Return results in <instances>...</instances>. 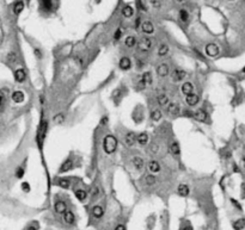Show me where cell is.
<instances>
[{
  "mask_svg": "<svg viewBox=\"0 0 245 230\" xmlns=\"http://www.w3.org/2000/svg\"><path fill=\"white\" fill-rule=\"evenodd\" d=\"M47 130H48V121L44 119V117L42 116L41 122L38 124V128H37V132H36V143L38 146L40 150L42 151V148H43V142L46 140V136H47Z\"/></svg>",
  "mask_w": 245,
  "mask_h": 230,
  "instance_id": "6da1fadb",
  "label": "cell"
},
{
  "mask_svg": "<svg viewBox=\"0 0 245 230\" xmlns=\"http://www.w3.org/2000/svg\"><path fill=\"white\" fill-rule=\"evenodd\" d=\"M117 149V138L114 135H107L103 140V150L105 154H112Z\"/></svg>",
  "mask_w": 245,
  "mask_h": 230,
  "instance_id": "7a4b0ae2",
  "label": "cell"
},
{
  "mask_svg": "<svg viewBox=\"0 0 245 230\" xmlns=\"http://www.w3.org/2000/svg\"><path fill=\"white\" fill-rule=\"evenodd\" d=\"M152 46H153V41L151 37H147V36L141 37V40L138 42V48L140 51H148L151 50Z\"/></svg>",
  "mask_w": 245,
  "mask_h": 230,
  "instance_id": "3957f363",
  "label": "cell"
},
{
  "mask_svg": "<svg viewBox=\"0 0 245 230\" xmlns=\"http://www.w3.org/2000/svg\"><path fill=\"white\" fill-rule=\"evenodd\" d=\"M73 167H74V162H73V160H72L71 157H68V159H66V160L62 162L61 166H60V168H59V173H60V174L67 173V172H69V170H72Z\"/></svg>",
  "mask_w": 245,
  "mask_h": 230,
  "instance_id": "277c9868",
  "label": "cell"
},
{
  "mask_svg": "<svg viewBox=\"0 0 245 230\" xmlns=\"http://www.w3.org/2000/svg\"><path fill=\"white\" fill-rule=\"evenodd\" d=\"M136 134L134 131H128L124 137H123V141H124V144L127 146V147H133L134 144L136 143Z\"/></svg>",
  "mask_w": 245,
  "mask_h": 230,
  "instance_id": "5b68a950",
  "label": "cell"
},
{
  "mask_svg": "<svg viewBox=\"0 0 245 230\" xmlns=\"http://www.w3.org/2000/svg\"><path fill=\"white\" fill-rule=\"evenodd\" d=\"M192 118H194L195 121H198V122L206 123L207 122V119H208V115H207V112H206L204 110L200 108V110L194 111V113H192Z\"/></svg>",
  "mask_w": 245,
  "mask_h": 230,
  "instance_id": "8992f818",
  "label": "cell"
},
{
  "mask_svg": "<svg viewBox=\"0 0 245 230\" xmlns=\"http://www.w3.org/2000/svg\"><path fill=\"white\" fill-rule=\"evenodd\" d=\"M219 53H220V49L215 43H209L206 46V54L209 57H215L219 55Z\"/></svg>",
  "mask_w": 245,
  "mask_h": 230,
  "instance_id": "52a82bcc",
  "label": "cell"
},
{
  "mask_svg": "<svg viewBox=\"0 0 245 230\" xmlns=\"http://www.w3.org/2000/svg\"><path fill=\"white\" fill-rule=\"evenodd\" d=\"M152 82H153V76H152V73L151 72H145L141 76V80H140V86L141 88H145L146 86H148V85H152Z\"/></svg>",
  "mask_w": 245,
  "mask_h": 230,
  "instance_id": "ba28073f",
  "label": "cell"
},
{
  "mask_svg": "<svg viewBox=\"0 0 245 230\" xmlns=\"http://www.w3.org/2000/svg\"><path fill=\"white\" fill-rule=\"evenodd\" d=\"M172 79H173V81L176 82H179L182 81L184 78L187 76V72L183 70V69H181V68H176L173 72H172Z\"/></svg>",
  "mask_w": 245,
  "mask_h": 230,
  "instance_id": "9c48e42d",
  "label": "cell"
},
{
  "mask_svg": "<svg viewBox=\"0 0 245 230\" xmlns=\"http://www.w3.org/2000/svg\"><path fill=\"white\" fill-rule=\"evenodd\" d=\"M157 74L160 78H165L170 74V68L168 66V63H160L158 67H157Z\"/></svg>",
  "mask_w": 245,
  "mask_h": 230,
  "instance_id": "30bf717a",
  "label": "cell"
},
{
  "mask_svg": "<svg viewBox=\"0 0 245 230\" xmlns=\"http://www.w3.org/2000/svg\"><path fill=\"white\" fill-rule=\"evenodd\" d=\"M166 108H168V113L170 116H177L181 112V106H179L178 103H169V105Z\"/></svg>",
  "mask_w": 245,
  "mask_h": 230,
  "instance_id": "8fae6325",
  "label": "cell"
},
{
  "mask_svg": "<svg viewBox=\"0 0 245 230\" xmlns=\"http://www.w3.org/2000/svg\"><path fill=\"white\" fill-rule=\"evenodd\" d=\"M40 4H41V7L43 11L46 12H50L53 11L55 7V2L54 0H40Z\"/></svg>",
  "mask_w": 245,
  "mask_h": 230,
  "instance_id": "7c38bea8",
  "label": "cell"
},
{
  "mask_svg": "<svg viewBox=\"0 0 245 230\" xmlns=\"http://www.w3.org/2000/svg\"><path fill=\"white\" fill-rule=\"evenodd\" d=\"M185 102H187V104L189 105V106H195V105H198V102H200V97H198V94H196V93H190L189 95H185Z\"/></svg>",
  "mask_w": 245,
  "mask_h": 230,
  "instance_id": "4fadbf2b",
  "label": "cell"
},
{
  "mask_svg": "<svg viewBox=\"0 0 245 230\" xmlns=\"http://www.w3.org/2000/svg\"><path fill=\"white\" fill-rule=\"evenodd\" d=\"M54 210L56 213L63 215V213L67 211V204L65 203L63 200H58V202L54 204Z\"/></svg>",
  "mask_w": 245,
  "mask_h": 230,
  "instance_id": "5bb4252c",
  "label": "cell"
},
{
  "mask_svg": "<svg viewBox=\"0 0 245 230\" xmlns=\"http://www.w3.org/2000/svg\"><path fill=\"white\" fill-rule=\"evenodd\" d=\"M147 168H148V170L151 172V174H156V173H159V172H160L162 167H160V163L158 162V161H156V160H151L150 162L147 163Z\"/></svg>",
  "mask_w": 245,
  "mask_h": 230,
  "instance_id": "9a60e30c",
  "label": "cell"
},
{
  "mask_svg": "<svg viewBox=\"0 0 245 230\" xmlns=\"http://www.w3.org/2000/svg\"><path fill=\"white\" fill-rule=\"evenodd\" d=\"M136 143L139 146H141V147H145V146H147L150 143V137H148V135L146 132H141V134H139L136 136Z\"/></svg>",
  "mask_w": 245,
  "mask_h": 230,
  "instance_id": "2e32d148",
  "label": "cell"
},
{
  "mask_svg": "<svg viewBox=\"0 0 245 230\" xmlns=\"http://www.w3.org/2000/svg\"><path fill=\"white\" fill-rule=\"evenodd\" d=\"M141 30H142L143 34L152 35L154 32V25H153L150 21H145L142 24H141Z\"/></svg>",
  "mask_w": 245,
  "mask_h": 230,
  "instance_id": "e0dca14e",
  "label": "cell"
},
{
  "mask_svg": "<svg viewBox=\"0 0 245 230\" xmlns=\"http://www.w3.org/2000/svg\"><path fill=\"white\" fill-rule=\"evenodd\" d=\"M132 163H133V166H134V168L136 170H142L143 167H145V161H143L142 157H140V156H134L132 159Z\"/></svg>",
  "mask_w": 245,
  "mask_h": 230,
  "instance_id": "ac0fdd59",
  "label": "cell"
},
{
  "mask_svg": "<svg viewBox=\"0 0 245 230\" xmlns=\"http://www.w3.org/2000/svg\"><path fill=\"white\" fill-rule=\"evenodd\" d=\"M169 150L173 156H179L181 155V146L177 141H172L169 146Z\"/></svg>",
  "mask_w": 245,
  "mask_h": 230,
  "instance_id": "d6986e66",
  "label": "cell"
},
{
  "mask_svg": "<svg viewBox=\"0 0 245 230\" xmlns=\"http://www.w3.org/2000/svg\"><path fill=\"white\" fill-rule=\"evenodd\" d=\"M157 103H158V105L160 106V108H166L168 105H169V97L166 94H164V93H160V94L157 95Z\"/></svg>",
  "mask_w": 245,
  "mask_h": 230,
  "instance_id": "ffe728a7",
  "label": "cell"
},
{
  "mask_svg": "<svg viewBox=\"0 0 245 230\" xmlns=\"http://www.w3.org/2000/svg\"><path fill=\"white\" fill-rule=\"evenodd\" d=\"M63 221H65V223L68 224V225H73V224L75 223L74 213H73L71 210H67V211L63 213Z\"/></svg>",
  "mask_w": 245,
  "mask_h": 230,
  "instance_id": "44dd1931",
  "label": "cell"
},
{
  "mask_svg": "<svg viewBox=\"0 0 245 230\" xmlns=\"http://www.w3.org/2000/svg\"><path fill=\"white\" fill-rule=\"evenodd\" d=\"M91 213H92V216L95 217L96 219H99V218H102L104 216V209L101 205H96L91 210Z\"/></svg>",
  "mask_w": 245,
  "mask_h": 230,
  "instance_id": "7402d4cb",
  "label": "cell"
},
{
  "mask_svg": "<svg viewBox=\"0 0 245 230\" xmlns=\"http://www.w3.org/2000/svg\"><path fill=\"white\" fill-rule=\"evenodd\" d=\"M11 98H12L13 103H16V104H21V103L24 102L25 95H24V93H23L22 91H14L13 93H12V95H11Z\"/></svg>",
  "mask_w": 245,
  "mask_h": 230,
  "instance_id": "603a6c76",
  "label": "cell"
},
{
  "mask_svg": "<svg viewBox=\"0 0 245 230\" xmlns=\"http://www.w3.org/2000/svg\"><path fill=\"white\" fill-rule=\"evenodd\" d=\"M118 66H120V68H121L122 70H128V69H130V67H132V61H130L129 57L123 56L122 59L120 60Z\"/></svg>",
  "mask_w": 245,
  "mask_h": 230,
  "instance_id": "cb8c5ba5",
  "label": "cell"
},
{
  "mask_svg": "<svg viewBox=\"0 0 245 230\" xmlns=\"http://www.w3.org/2000/svg\"><path fill=\"white\" fill-rule=\"evenodd\" d=\"M25 79H27V73H25L24 69L19 68V69H17L14 72V80L17 82H23Z\"/></svg>",
  "mask_w": 245,
  "mask_h": 230,
  "instance_id": "d4e9b609",
  "label": "cell"
},
{
  "mask_svg": "<svg viewBox=\"0 0 245 230\" xmlns=\"http://www.w3.org/2000/svg\"><path fill=\"white\" fill-rule=\"evenodd\" d=\"M181 91H182V93H183L184 95H189L190 93L194 92V86H192V84H191L190 81H187L182 85Z\"/></svg>",
  "mask_w": 245,
  "mask_h": 230,
  "instance_id": "484cf974",
  "label": "cell"
},
{
  "mask_svg": "<svg viewBox=\"0 0 245 230\" xmlns=\"http://www.w3.org/2000/svg\"><path fill=\"white\" fill-rule=\"evenodd\" d=\"M177 192L181 197H188L189 196V193H190V189H189V186H188V185H185V184H181V185L177 187Z\"/></svg>",
  "mask_w": 245,
  "mask_h": 230,
  "instance_id": "4316f807",
  "label": "cell"
},
{
  "mask_svg": "<svg viewBox=\"0 0 245 230\" xmlns=\"http://www.w3.org/2000/svg\"><path fill=\"white\" fill-rule=\"evenodd\" d=\"M159 150H160V146H159L157 142H152L150 146H148L147 153L151 154V155H157V154L159 153Z\"/></svg>",
  "mask_w": 245,
  "mask_h": 230,
  "instance_id": "83f0119b",
  "label": "cell"
},
{
  "mask_svg": "<svg viewBox=\"0 0 245 230\" xmlns=\"http://www.w3.org/2000/svg\"><path fill=\"white\" fill-rule=\"evenodd\" d=\"M168 54H169V46L166 43L159 44V47H158V56L164 57V56H166Z\"/></svg>",
  "mask_w": 245,
  "mask_h": 230,
  "instance_id": "f1b7e54d",
  "label": "cell"
},
{
  "mask_svg": "<svg viewBox=\"0 0 245 230\" xmlns=\"http://www.w3.org/2000/svg\"><path fill=\"white\" fill-rule=\"evenodd\" d=\"M74 194H75L77 199H78L79 202H85V200H86V198H88V193H86V191H84V189H75Z\"/></svg>",
  "mask_w": 245,
  "mask_h": 230,
  "instance_id": "f546056e",
  "label": "cell"
},
{
  "mask_svg": "<svg viewBox=\"0 0 245 230\" xmlns=\"http://www.w3.org/2000/svg\"><path fill=\"white\" fill-rule=\"evenodd\" d=\"M162 117H163V113H162V110L160 108L153 110L152 113H151V119L154 121V122H159L162 119Z\"/></svg>",
  "mask_w": 245,
  "mask_h": 230,
  "instance_id": "4dcf8cb0",
  "label": "cell"
},
{
  "mask_svg": "<svg viewBox=\"0 0 245 230\" xmlns=\"http://www.w3.org/2000/svg\"><path fill=\"white\" fill-rule=\"evenodd\" d=\"M23 10H24V2H23L22 0L16 1V2H14V5H13V13L16 14V16H18Z\"/></svg>",
  "mask_w": 245,
  "mask_h": 230,
  "instance_id": "1f68e13d",
  "label": "cell"
},
{
  "mask_svg": "<svg viewBox=\"0 0 245 230\" xmlns=\"http://www.w3.org/2000/svg\"><path fill=\"white\" fill-rule=\"evenodd\" d=\"M56 185H59L62 189H68L71 186V181L67 178H59L58 181H56Z\"/></svg>",
  "mask_w": 245,
  "mask_h": 230,
  "instance_id": "d6a6232c",
  "label": "cell"
},
{
  "mask_svg": "<svg viewBox=\"0 0 245 230\" xmlns=\"http://www.w3.org/2000/svg\"><path fill=\"white\" fill-rule=\"evenodd\" d=\"M122 14L123 17H126V18H130L134 14V8L132 6H129V5H127V6H124L122 8Z\"/></svg>",
  "mask_w": 245,
  "mask_h": 230,
  "instance_id": "836d02e7",
  "label": "cell"
},
{
  "mask_svg": "<svg viewBox=\"0 0 245 230\" xmlns=\"http://www.w3.org/2000/svg\"><path fill=\"white\" fill-rule=\"evenodd\" d=\"M124 44H126L128 48H134L136 44H138L136 37L135 36H128V37L126 38V41H124Z\"/></svg>",
  "mask_w": 245,
  "mask_h": 230,
  "instance_id": "e575fe53",
  "label": "cell"
},
{
  "mask_svg": "<svg viewBox=\"0 0 245 230\" xmlns=\"http://www.w3.org/2000/svg\"><path fill=\"white\" fill-rule=\"evenodd\" d=\"M244 227H245V219L244 218L237 219V221L233 223V229L234 230H242Z\"/></svg>",
  "mask_w": 245,
  "mask_h": 230,
  "instance_id": "d590c367",
  "label": "cell"
},
{
  "mask_svg": "<svg viewBox=\"0 0 245 230\" xmlns=\"http://www.w3.org/2000/svg\"><path fill=\"white\" fill-rule=\"evenodd\" d=\"M179 19L183 22V23H187V22L189 21V12L187 11V10H179Z\"/></svg>",
  "mask_w": 245,
  "mask_h": 230,
  "instance_id": "8d00e7d4",
  "label": "cell"
},
{
  "mask_svg": "<svg viewBox=\"0 0 245 230\" xmlns=\"http://www.w3.org/2000/svg\"><path fill=\"white\" fill-rule=\"evenodd\" d=\"M112 99H114V102L116 103V104H118V102L121 100V98H122V93H121V89L120 88H116L115 91L112 92Z\"/></svg>",
  "mask_w": 245,
  "mask_h": 230,
  "instance_id": "74e56055",
  "label": "cell"
},
{
  "mask_svg": "<svg viewBox=\"0 0 245 230\" xmlns=\"http://www.w3.org/2000/svg\"><path fill=\"white\" fill-rule=\"evenodd\" d=\"M156 181L157 179L153 174H148V175H146V178H145V183H146L147 186H153L156 184Z\"/></svg>",
  "mask_w": 245,
  "mask_h": 230,
  "instance_id": "f35d334b",
  "label": "cell"
},
{
  "mask_svg": "<svg viewBox=\"0 0 245 230\" xmlns=\"http://www.w3.org/2000/svg\"><path fill=\"white\" fill-rule=\"evenodd\" d=\"M53 121H54L55 124H62V123L65 122V115L62 112H60V113H58V115L55 116Z\"/></svg>",
  "mask_w": 245,
  "mask_h": 230,
  "instance_id": "ab89813d",
  "label": "cell"
},
{
  "mask_svg": "<svg viewBox=\"0 0 245 230\" xmlns=\"http://www.w3.org/2000/svg\"><path fill=\"white\" fill-rule=\"evenodd\" d=\"M7 62L10 65H14L17 62V55L14 54V53H10V54L7 55Z\"/></svg>",
  "mask_w": 245,
  "mask_h": 230,
  "instance_id": "60d3db41",
  "label": "cell"
},
{
  "mask_svg": "<svg viewBox=\"0 0 245 230\" xmlns=\"http://www.w3.org/2000/svg\"><path fill=\"white\" fill-rule=\"evenodd\" d=\"M24 174H25V169L23 168V167L17 168V170H16V176H17L18 179H22V178L24 176Z\"/></svg>",
  "mask_w": 245,
  "mask_h": 230,
  "instance_id": "b9f144b4",
  "label": "cell"
},
{
  "mask_svg": "<svg viewBox=\"0 0 245 230\" xmlns=\"http://www.w3.org/2000/svg\"><path fill=\"white\" fill-rule=\"evenodd\" d=\"M38 228H40L38 222H31V223L27 227V229L25 230H38Z\"/></svg>",
  "mask_w": 245,
  "mask_h": 230,
  "instance_id": "7bdbcfd3",
  "label": "cell"
},
{
  "mask_svg": "<svg viewBox=\"0 0 245 230\" xmlns=\"http://www.w3.org/2000/svg\"><path fill=\"white\" fill-rule=\"evenodd\" d=\"M179 230H194V228H192V225L190 224V222H184Z\"/></svg>",
  "mask_w": 245,
  "mask_h": 230,
  "instance_id": "ee69618b",
  "label": "cell"
},
{
  "mask_svg": "<svg viewBox=\"0 0 245 230\" xmlns=\"http://www.w3.org/2000/svg\"><path fill=\"white\" fill-rule=\"evenodd\" d=\"M150 4L154 8H159L162 6V0H150Z\"/></svg>",
  "mask_w": 245,
  "mask_h": 230,
  "instance_id": "f6af8a7d",
  "label": "cell"
},
{
  "mask_svg": "<svg viewBox=\"0 0 245 230\" xmlns=\"http://www.w3.org/2000/svg\"><path fill=\"white\" fill-rule=\"evenodd\" d=\"M5 99H6V94L4 93L2 89H0V108H2V105L5 104Z\"/></svg>",
  "mask_w": 245,
  "mask_h": 230,
  "instance_id": "bcb514c9",
  "label": "cell"
},
{
  "mask_svg": "<svg viewBox=\"0 0 245 230\" xmlns=\"http://www.w3.org/2000/svg\"><path fill=\"white\" fill-rule=\"evenodd\" d=\"M99 186H95L93 189H92V193H91V196H92V198L93 199H96L97 197H98V194H99Z\"/></svg>",
  "mask_w": 245,
  "mask_h": 230,
  "instance_id": "7dc6e473",
  "label": "cell"
},
{
  "mask_svg": "<svg viewBox=\"0 0 245 230\" xmlns=\"http://www.w3.org/2000/svg\"><path fill=\"white\" fill-rule=\"evenodd\" d=\"M121 36H122V29H117L115 31V34H114V40L118 41L121 38Z\"/></svg>",
  "mask_w": 245,
  "mask_h": 230,
  "instance_id": "c3c4849f",
  "label": "cell"
},
{
  "mask_svg": "<svg viewBox=\"0 0 245 230\" xmlns=\"http://www.w3.org/2000/svg\"><path fill=\"white\" fill-rule=\"evenodd\" d=\"M22 189L24 191V192H30V184L29 183H22Z\"/></svg>",
  "mask_w": 245,
  "mask_h": 230,
  "instance_id": "681fc988",
  "label": "cell"
},
{
  "mask_svg": "<svg viewBox=\"0 0 245 230\" xmlns=\"http://www.w3.org/2000/svg\"><path fill=\"white\" fill-rule=\"evenodd\" d=\"M114 230H127V228H126L124 224H117Z\"/></svg>",
  "mask_w": 245,
  "mask_h": 230,
  "instance_id": "f907efd6",
  "label": "cell"
},
{
  "mask_svg": "<svg viewBox=\"0 0 245 230\" xmlns=\"http://www.w3.org/2000/svg\"><path fill=\"white\" fill-rule=\"evenodd\" d=\"M35 55L38 57V59H41L42 57V53H41V50L40 49H35Z\"/></svg>",
  "mask_w": 245,
  "mask_h": 230,
  "instance_id": "816d5d0a",
  "label": "cell"
},
{
  "mask_svg": "<svg viewBox=\"0 0 245 230\" xmlns=\"http://www.w3.org/2000/svg\"><path fill=\"white\" fill-rule=\"evenodd\" d=\"M231 202L233 204H234V205H236V206H237V208H238L239 210H242V206H240V205H239V203L238 202H236V200H234V199H231Z\"/></svg>",
  "mask_w": 245,
  "mask_h": 230,
  "instance_id": "f5cc1de1",
  "label": "cell"
},
{
  "mask_svg": "<svg viewBox=\"0 0 245 230\" xmlns=\"http://www.w3.org/2000/svg\"><path fill=\"white\" fill-rule=\"evenodd\" d=\"M103 124V125H105V124H107V123H108V117H107V116H105V117H103L102 118V122H101Z\"/></svg>",
  "mask_w": 245,
  "mask_h": 230,
  "instance_id": "db71d44e",
  "label": "cell"
},
{
  "mask_svg": "<svg viewBox=\"0 0 245 230\" xmlns=\"http://www.w3.org/2000/svg\"><path fill=\"white\" fill-rule=\"evenodd\" d=\"M175 1H176V2H178V4H182V2H184L185 0H175Z\"/></svg>",
  "mask_w": 245,
  "mask_h": 230,
  "instance_id": "11a10c76",
  "label": "cell"
},
{
  "mask_svg": "<svg viewBox=\"0 0 245 230\" xmlns=\"http://www.w3.org/2000/svg\"><path fill=\"white\" fill-rule=\"evenodd\" d=\"M242 161H243V166L245 167V155L243 156V159H242Z\"/></svg>",
  "mask_w": 245,
  "mask_h": 230,
  "instance_id": "9f6ffc18",
  "label": "cell"
},
{
  "mask_svg": "<svg viewBox=\"0 0 245 230\" xmlns=\"http://www.w3.org/2000/svg\"><path fill=\"white\" fill-rule=\"evenodd\" d=\"M230 1H233V0H230Z\"/></svg>",
  "mask_w": 245,
  "mask_h": 230,
  "instance_id": "6f0895ef",
  "label": "cell"
}]
</instances>
